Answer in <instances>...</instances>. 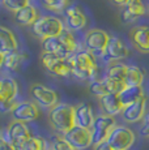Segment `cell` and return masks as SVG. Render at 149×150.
Returning <instances> with one entry per match:
<instances>
[{
    "label": "cell",
    "mask_w": 149,
    "mask_h": 150,
    "mask_svg": "<svg viewBox=\"0 0 149 150\" xmlns=\"http://www.w3.org/2000/svg\"><path fill=\"white\" fill-rule=\"evenodd\" d=\"M127 69H128V65L123 64V63H119V62L110 63L107 71H106L105 77H109V79H113V80H116V81L124 82L126 74H127Z\"/></svg>",
    "instance_id": "24"
},
{
    "label": "cell",
    "mask_w": 149,
    "mask_h": 150,
    "mask_svg": "<svg viewBox=\"0 0 149 150\" xmlns=\"http://www.w3.org/2000/svg\"><path fill=\"white\" fill-rule=\"evenodd\" d=\"M41 63L43 68L51 74L58 77H68L71 74V65L68 57H60L58 55L43 52L41 55Z\"/></svg>",
    "instance_id": "5"
},
{
    "label": "cell",
    "mask_w": 149,
    "mask_h": 150,
    "mask_svg": "<svg viewBox=\"0 0 149 150\" xmlns=\"http://www.w3.org/2000/svg\"><path fill=\"white\" fill-rule=\"evenodd\" d=\"M20 150H48V149L45 138L31 134V137L28 138V141L22 145V148Z\"/></svg>",
    "instance_id": "28"
},
{
    "label": "cell",
    "mask_w": 149,
    "mask_h": 150,
    "mask_svg": "<svg viewBox=\"0 0 149 150\" xmlns=\"http://www.w3.org/2000/svg\"><path fill=\"white\" fill-rule=\"evenodd\" d=\"M104 81L106 83V88H107L109 94H119L120 91L124 89V82L122 81H116V80L109 79V77H105Z\"/></svg>",
    "instance_id": "31"
},
{
    "label": "cell",
    "mask_w": 149,
    "mask_h": 150,
    "mask_svg": "<svg viewBox=\"0 0 149 150\" xmlns=\"http://www.w3.org/2000/svg\"><path fill=\"white\" fill-rule=\"evenodd\" d=\"M12 114L13 120L21 123H30L38 119L39 116V108L34 102H18L16 107L13 108Z\"/></svg>",
    "instance_id": "12"
},
{
    "label": "cell",
    "mask_w": 149,
    "mask_h": 150,
    "mask_svg": "<svg viewBox=\"0 0 149 150\" xmlns=\"http://www.w3.org/2000/svg\"><path fill=\"white\" fill-rule=\"evenodd\" d=\"M101 56L104 57L105 62L115 63L126 59L128 56V48L119 37H110V41H109L104 54Z\"/></svg>",
    "instance_id": "10"
},
{
    "label": "cell",
    "mask_w": 149,
    "mask_h": 150,
    "mask_svg": "<svg viewBox=\"0 0 149 150\" xmlns=\"http://www.w3.org/2000/svg\"><path fill=\"white\" fill-rule=\"evenodd\" d=\"M144 81V73L137 65H128L124 83L126 86H141Z\"/></svg>",
    "instance_id": "26"
},
{
    "label": "cell",
    "mask_w": 149,
    "mask_h": 150,
    "mask_svg": "<svg viewBox=\"0 0 149 150\" xmlns=\"http://www.w3.org/2000/svg\"><path fill=\"white\" fill-rule=\"evenodd\" d=\"M145 14V5L143 0H130L122 12V20L124 22H132Z\"/></svg>",
    "instance_id": "20"
},
{
    "label": "cell",
    "mask_w": 149,
    "mask_h": 150,
    "mask_svg": "<svg viewBox=\"0 0 149 150\" xmlns=\"http://www.w3.org/2000/svg\"><path fill=\"white\" fill-rule=\"evenodd\" d=\"M145 110H147V97H143L141 99L123 107L122 116L128 123H137L145 117Z\"/></svg>",
    "instance_id": "13"
},
{
    "label": "cell",
    "mask_w": 149,
    "mask_h": 150,
    "mask_svg": "<svg viewBox=\"0 0 149 150\" xmlns=\"http://www.w3.org/2000/svg\"><path fill=\"white\" fill-rule=\"evenodd\" d=\"M64 29V22L56 16H41L31 25L33 34L42 41L59 37Z\"/></svg>",
    "instance_id": "3"
},
{
    "label": "cell",
    "mask_w": 149,
    "mask_h": 150,
    "mask_svg": "<svg viewBox=\"0 0 149 150\" xmlns=\"http://www.w3.org/2000/svg\"><path fill=\"white\" fill-rule=\"evenodd\" d=\"M42 3L51 12H63L70 7V0H42Z\"/></svg>",
    "instance_id": "29"
},
{
    "label": "cell",
    "mask_w": 149,
    "mask_h": 150,
    "mask_svg": "<svg viewBox=\"0 0 149 150\" xmlns=\"http://www.w3.org/2000/svg\"><path fill=\"white\" fill-rule=\"evenodd\" d=\"M42 50H43V52L58 55V56L64 57V59L70 57L67 54H65V51L63 50V47H62V45H60L58 37H55V38L43 39V41H42Z\"/></svg>",
    "instance_id": "25"
},
{
    "label": "cell",
    "mask_w": 149,
    "mask_h": 150,
    "mask_svg": "<svg viewBox=\"0 0 149 150\" xmlns=\"http://www.w3.org/2000/svg\"><path fill=\"white\" fill-rule=\"evenodd\" d=\"M5 1V0H0V3H1V4H3V3H4Z\"/></svg>",
    "instance_id": "40"
},
{
    "label": "cell",
    "mask_w": 149,
    "mask_h": 150,
    "mask_svg": "<svg viewBox=\"0 0 149 150\" xmlns=\"http://www.w3.org/2000/svg\"><path fill=\"white\" fill-rule=\"evenodd\" d=\"M29 137H31V133H30V129L26 123H21V122L13 120V122L8 125L7 137L5 138H7L17 150H20L22 148V145L26 142Z\"/></svg>",
    "instance_id": "9"
},
{
    "label": "cell",
    "mask_w": 149,
    "mask_h": 150,
    "mask_svg": "<svg viewBox=\"0 0 149 150\" xmlns=\"http://www.w3.org/2000/svg\"><path fill=\"white\" fill-rule=\"evenodd\" d=\"M48 150H56V149H54V148H53V146H51V148H50V149H48Z\"/></svg>",
    "instance_id": "39"
},
{
    "label": "cell",
    "mask_w": 149,
    "mask_h": 150,
    "mask_svg": "<svg viewBox=\"0 0 149 150\" xmlns=\"http://www.w3.org/2000/svg\"><path fill=\"white\" fill-rule=\"evenodd\" d=\"M99 103H101V108L104 110L105 115L109 116H115L118 114H122L123 105L119 99L118 94H106L105 97L99 98Z\"/></svg>",
    "instance_id": "18"
},
{
    "label": "cell",
    "mask_w": 149,
    "mask_h": 150,
    "mask_svg": "<svg viewBox=\"0 0 149 150\" xmlns=\"http://www.w3.org/2000/svg\"><path fill=\"white\" fill-rule=\"evenodd\" d=\"M0 150H17L5 137L0 136Z\"/></svg>",
    "instance_id": "34"
},
{
    "label": "cell",
    "mask_w": 149,
    "mask_h": 150,
    "mask_svg": "<svg viewBox=\"0 0 149 150\" xmlns=\"http://www.w3.org/2000/svg\"><path fill=\"white\" fill-rule=\"evenodd\" d=\"M29 4H30V0H5V1L3 3V5H4L7 9L12 11L13 13L20 11L21 8L28 7Z\"/></svg>",
    "instance_id": "32"
},
{
    "label": "cell",
    "mask_w": 149,
    "mask_h": 150,
    "mask_svg": "<svg viewBox=\"0 0 149 150\" xmlns=\"http://www.w3.org/2000/svg\"><path fill=\"white\" fill-rule=\"evenodd\" d=\"M115 127H116V122L113 116H109V115H99V116H97L90 128L93 146L97 145V144L107 141L109 136H110V133L113 132V129Z\"/></svg>",
    "instance_id": "4"
},
{
    "label": "cell",
    "mask_w": 149,
    "mask_h": 150,
    "mask_svg": "<svg viewBox=\"0 0 149 150\" xmlns=\"http://www.w3.org/2000/svg\"><path fill=\"white\" fill-rule=\"evenodd\" d=\"M58 38H59V42H60V45H62L63 50L65 51V54H67L68 56H71V55H73L74 52H77L79 45H77L76 38H74V35L71 33V30L64 29L63 33L60 34Z\"/></svg>",
    "instance_id": "23"
},
{
    "label": "cell",
    "mask_w": 149,
    "mask_h": 150,
    "mask_svg": "<svg viewBox=\"0 0 149 150\" xmlns=\"http://www.w3.org/2000/svg\"><path fill=\"white\" fill-rule=\"evenodd\" d=\"M115 4H118V5H120V7H126V5L130 3V0H113Z\"/></svg>",
    "instance_id": "37"
},
{
    "label": "cell",
    "mask_w": 149,
    "mask_h": 150,
    "mask_svg": "<svg viewBox=\"0 0 149 150\" xmlns=\"http://www.w3.org/2000/svg\"><path fill=\"white\" fill-rule=\"evenodd\" d=\"M93 110L87 103H81L77 107H74V125L81 127L85 129H90L94 123Z\"/></svg>",
    "instance_id": "16"
},
{
    "label": "cell",
    "mask_w": 149,
    "mask_h": 150,
    "mask_svg": "<svg viewBox=\"0 0 149 150\" xmlns=\"http://www.w3.org/2000/svg\"><path fill=\"white\" fill-rule=\"evenodd\" d=\"M118 96L123 107H126V106L141 99L143 97H145V94L143 86H124V89L120 91Z\"/></svg>",
    "instance_id": "21"
},
{
    "label": "cell",
    "mask_w": 149,
    "mask_h": 150,
    "mask_svg": "<svg viewBox=\"0 0 149 150\" xmlns=\"http://www.w3.org/2000/svg\"><path fill=\"white\" fill-rule=\"evenodd\" d=\"M140 133H141V136L149 137V114L145 115L144 123H143V127H141V129H140Z\"/></svg>",
    "instance_id": "35"
},
{
    "label": "cell",
    "mask_w": 149,
    "mask_h": 150,
    "mask_svg": "<svg viewBox=\"0 0 149 150\" xmlns=\"http://www.w3.org/2000/svg\"><path fill=\"white\" fill-rule=\"evenodd\" d=\"M110 41V35L102 29H90L84 37L85 50L96 55H102Z\"/></svg>",
    "instance_id": "6"
},
{
    "label": "cell",
    "mask_w": 149,
    "mask_h": 150,
    "mask_svg": "<svg viewBox=\"0 0 149 150\" xmlns=\"http://www.w3.org/2000/svg\"><path fill=\"white\" fill-rule=\"evenodd\" d=\"M18 43L16 35L5 26H0V54L8 55L13 51H17Z\"/></svg>",
    "instance_id": "19"
},
{
    "label": "cell",
    "mask_w": 149,
    "mask_h": 150,
    "mask_svg": "<svg viewBox=\"0 0 149 150\" xmlns=\"http://www.w3.org/2000/svg\"><path fill=\"white\" fill-rule=\"evenodd\" d=\"M65 25L68 30H81L87 26V16L77 5H70L65 9Z\"/></svg>",
    "instance_id": "14"
},
{
    "label": "cell",
    "mask_w": 149,
    "mask_h": 150,
    "mask_svg": "<svg viewBox=\"0 0 149 150\" xmlns=\"http://www.w3.org/2000/svg\"><path fill=\"white\" fill-rule=\"evenodd\" d=\"M107 142L113 150H128L135 144V133L124 125H116L109 136Z\"/></svg>",
    "instance_id": "7"
},
{
    "label": "cell",
    "mask_w": 149,
    "mask_h": 150,
    "mask_svg": "<svg viewBox=\"0 0 149 150\" xmlns=\"http://www.w3.org/2000/svg\"><path fill=\"white\" fill-rule=\"evenodd\" d=\"M24 62V56L17 51H13V52L8 54L4 56V67L8 69V71H16L18 69V67L21 65V63Z\"/></svg>",
    "instance_id": "27"
},
{
    "label": "cell",
    "mask_w": 149,
    "mask_h": 150,
    "mask_svg": "<svg viewBox=\"0 0 149 150\" xmlns=\"http://www.w3.org/2000/svg\"><path fill=\"white\" fill-rule=\"evenodd\" d=\"M51 146H53L54 149H56V150H76L63 136H58V137L54 138L53 145Z\"/></svg>",
    "instance_id": "33"
},
{
    "label": "cell",
    "mask_w": 149,
    "mask_h": 150,
    "mask_svg": "<svg viewBox=\"0 0 149 150\" xmlns=\"http://www.w3.org/2000/svg\"><path fill=\"white\" fill-rule=\"evenodd\" d=\"M3 64H4V55L0 54V68L3 67Z\"/></svg>",
    "instance_id": "38"
},
{
    "label": "cell",
    "mask_w": 149,
    "mask_h": 150,
    "mask_svg": "<svg viewBox=\"0 0 149 150\" xmlns=\"http://www.w3.org/2000/svg\"><path fill=\"white\" fill-rule=\"evenodd\" d=\"M63 137L71 144L76 150H84L93 145L92 142V132L90 129H85L81 127L74 125L72 129L63 134Z\"/></svg>",
    "instance_id": "11"
},
{
    "label": "cell",
    "mask_w": 149,
    "mask_h": 150,
    "mask_svg": "<svg viewBox=\"0 0 149 150\" xmlns=\"http://www.w3.org/2000/svg\"><path fill=\"white\" fill-rule=\"evenodd\" d=\"M71 65V74L82 81H98L104 80L99 77V69L96 56L87 50H80L68 57Z\"/></svg>",
    "instance_id": "1"
},
{
    "label": "cell",
    "mask_w": 149,
    "mask_h": 150,
    "mask_svg": "<svg viewBox=\"0 0 149 150\" xmlns=\"http://www.w3.org/2000/svg\"><path fill=\"white\" fill-rule=\"evenodd\" d=\"M94 150H113V148L110 146V144H109L107 141H105V142L94 145Z\"/></svg>",
    "instance_id": "36"
},
{
    "label": "cell",
    "mask_w": 149,
    "mask_h": 150,
    "mask_svg": "<svg viewBox=\"0 0 149 150\" xmlns=\"http://www.w3.org/2000/svg\"><path fill=\"white\" fill-rule=\"evenodd\" d=\"M0 136H1V131H0Z\"/></svg>",
    "instance_id": "41"
},
{
    "label": "cell",
    "mask_w": 149,
    "mask_h": 150,
    "mask_svg": "<svg viewBox=\"0 0 149 150\" xmlns=\"http://www.w3.org/2000/svg\"><path fill=\"white\" fill-rule=\"evenodd\" d=\"M17 93L18 86L12 77L0 79V102H15Z\"/></svg>",
    "instance_id": "17"
},
{
    "label": "cell",
    "mask_w": 149,
    "mask_h": 150,
    "mask_svg": "<svg viewBox=\"0 0 149 150\" xmlns=\"http://www.w3.org/2000/svg\"><path fill=\"white\" fill-rule=\"evenodd\" d=\"M30 94L33 97L35 105H39L43 108H53L58 105V94L55 90L47 88L41 83H34L30 88Z\"/></svg>",
    "instance_id": "8"
},
{
    "label": "cell",
    "mask_w": 149,
    "mask_h": 150,
    "mask_svg": "<svg viewBox=\"0 0 149 150\" xmlns=\"http://www.w3.org/2000/svg\"><path fill=\"white\" fill-rule=\"evenodd\" d=\"M104 79H105V77H104ZM89 90H90V93L93 94V96H96L98 98H102V97H105L106 94H109L107 88H106V83H105L104 80H98V81L90 82Z\"/></svg>",
    "instance_id": "30"
},
{
    "label": "cell",
    "mask_w": 149,
    "mask_h": 150,
    "mask_svg": "<svg viewBox=\"0 0 149 150\" xmlns=\"http://www.w3.org/2000/svg\"><path fill=\"white\" fill-rule=\"evenodd\" d=\"M38 12L37 9L33 7L31 4H29L28 7L21 8L20 11L15 12V21L21 26H29V25H33L34 22L38 18Z\"/></svg>",
    "instance_id": "22"
},
{
    "label": "cell",
    "mask_w": 149,
    "mask_h": 150,
    "mask_svg": "<svg viewBox=\"0 0 149 150\" xmlns=\"http://www.w3.org/2000/svg\"><path fill=\"white\" fill-rule=\"evenodd\" d=\"M131 42L137 51L143 54H149V26L141 25L131 30Z\"/></svg>",
    "instance_id": "15"
},
{
    "label": "cell",
    "mask_w": 149,
    "mask_h": 150,
    "mask_svg": "<svg viewBox=\"0 0 149 150\" xmlns=\"http://www.w3.org/2000/svg\"><path fill=\"white\" fill-rule=\"evenodd\" d=\"M48 122L63 136L74 127V107L67 103H58L48 112Z\"/></svg>",
    "instance_id": "2"
}]
</instances>
